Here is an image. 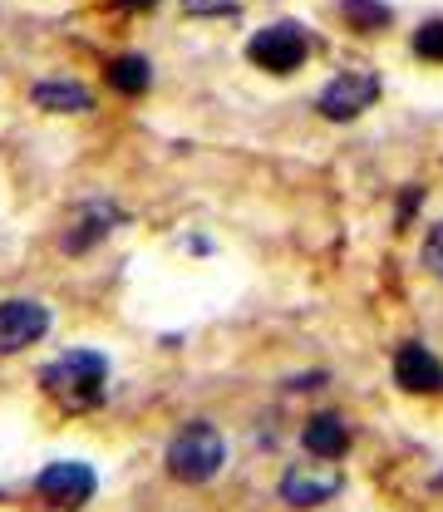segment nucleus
<instances>
[{
    "instance_id": "nucleus-1",
    "label": "nucleus",
    "mask_w": 443,
    "mask_h": 512,
    "mask_svg": "<svg viewBox=\"0 0 443 512\" xmlns=\"http://www.w3.org/2000/svg\"><path fill=\"white\" fill-rule=\"evenodd\" d=\"M40 384H45V394H50L60 409L89 414V409H99L104 394H109V360L94 355V350H69V355L50 360V365L40 370Z\"/></svg>"
},
{
    "instance_id": "nucleus-2",
    "label": "nucleus",
    "mask_w": 443,
    "mask_h": 512,
    "mask_svg": "<svg viewBox=\"0 0 443 512\" xmlns=\"http://www.w3.org/2000/svg\"><path fill=\"white\" fill-rule=\"evenodd\" d=\"M168 473L178 478V483H212L217 473H222V463H227V439L212 429V424H188L183 434H173V444H168Z\"/></svg>"
},
{
    "instance_id": "nucleus-3",
    "label": "nucleus",
    "mask_w": 443,
    "mask_h": 512,
    "mask_svg": "<svg viewBox=\"0 0 443 512\" xmlns=\"http://www.w3.org/2000/svg\"><path fill=\"white\" fill-rule=\"evenodd\" d=\"M345 488V473H340V463L335 458H301V463H291L286 473H281V498L291 503V508H320V503H330L335 493Z\"/></svg>"
},
{
    "instance_id": "nucleus-4",
    "label": "nucleus",
    "mask_w": 443,
    "mask_h": 512,
    "mask_svg": "<svg viewBox=\"0 0 443 512\" xmlns=\"http://www.w3.org/2000/svg\"><path fill=\"white\" fill-rule=\"evenodd\" d=\"M306 55H311V40H306V30L291 25V20L266 25V30H256L252 40H247V60L261 64L266 74H291V69L306 64Z\"/></svg>"
},
{
    "instance_id": "nucleus-5",
    "label": "nucleus",
    "mask_w": 443,
    "mask_h": 512,
    "mask_svg": "<svg viewBox=\"0 0 443 512\" xmlns=\"http://www.w3.org/2000/svg\"><path fill=\"white\" fill-rule=\"evenodd\" d=\"M375 99H380V74H375V69H345V74H335V79L320 89L316 109L325 119L345 124V119H360Z\"/></svg>"
},
{
    "instance_id": "nucleus-6",
    "label": "nucleus",
    "mask_w": 443,
    "mask_h": 512,
    "mask_svg": "<svg viewBox=\"0 0 443 512\" xmlns=\"http://www.w3.org/2000/svg\"><path fill=\"white\" fill-rule=\"evenodd\" d=\"M94 488H99L94 468H89V463H74V458L50 463V468L35 478V493H40L50 508H84V503L94 498Z\"/></svg>"
},
{
    "instance_id": "nucleus-7",
    "label": "nucleus",
    "mask_w": 443,
    "mask_h": 512,
    "mask_svg": "<svg viewBox=\"0 0 443 512\" xmlns=\"http://www.w3.org/2000/svg\"><path fill=\"white\" fill-rule=\"evenodd\" d=\"M50 330V311L40 301H0V355H15L35 340H45Z\"/></svg>"
},
{
    "instance_id": "nucleus-8",
    "label": "nucleus",
    "mask_w": 443,
    "mask_h": 512,
    "mask_svg": "<svg viewBox=\"0 0 443 512\" xmlns=\"http://www.w3.org/2000/svg\"><path fill=\"white\" fill-rule=\"evenodd\" d=\"M394 380H399V389H409V394H439L443 389L439 355H434L429 345H419V340L399 345V355H394Z\"/></svg>"
},
{
    "instance_id": "nucleus-9",
    "label": "nucleus",
    "mask_w": 443,
    "mask_h": 512,
    "mask_svg": "<svg viewBox=\"0 0 443 512\" xmlns=\"http://www.w3.org/2000/svg\"><path fill=\"white\" fill-rule=\"evenodd\" d=\"M301 444L306 453H316V458H345V448H350V424L340 419V414H316L311 424H306V434H301Z\"/></svg>"
},
{
    "instance_id": "nucleus-10",
    "label": "nucleus",
    "mask_w": 443,
    "mask_h": 512,
    "mask_svg": "<svg viewBox=\"0 0 443 512\" xmlns=\"http://www.w3.org/2000/svg\"><path fill=\"white\" fill-rule=\"evenodd\" d=\"M35 104H40L45 114H89V109H94L89 89H84V84H64V79L35 84Z\"/></svg>"
},
{
    "instance_id": "nucleus-11",
    "label": "nucleus",
    "mask_w": 443,
    "mask_h": 512,
    "mask_svg": "<svg viewBox=\"0 0 443 512\" xmlns=\"http://www.w3.org/2000/svg\"><path fill=\"white\" fill-rule=\"evenodd\" d=\"M109 227H114V207H99V202H94V207H84V212H79V227H69V232H64V252H89Z\"/></svg>"
},
{
    "instance_id": "nucleus-12",
    "label": "nucleus",
    "mask_w": 443,
    "mask_h": 512,
    "mask_svg": "<svg viewBox=\"0 0 443 512\" xmlns=\"http://www.w3.org/2000/svg\"><path fill=\"white\" fill-rule=\"evenodd\" d=\"M109 84L119 89V94H143L148 84H153V69L143 55H119V60L109 64Z\"/></svg>"
},
{
    "instance_id": "nucleus-13",
    "label": "nucleus",
    "mask_w": 443,
    "mask_h": 512,
    "mask_svg": "<svg viewBox=\"0 0 443 512\" xmlns=\"http://www.w3.org/2000/svg\"><path fill=\"white\" fill-rule=\"evenodd\" d=\"M340 15L355 30H384L389 25V5L384 0H340Z\"/></svg>"
},
{
    "instance_id": "nucleus-14",
    "label": "nucleus",
    "mask_w": 443,
    "mask_h": 512,
    "mask_svg": "<svg viewBox=\"0 0 443 512\" xmlns=\"http://www.w3.org/2000/svg\"><path fill=\"white\" fill-rule=\"evenodd\" d=\"M414 55L429 60V64H443V20L419 25V35H414Z\"/></svg>"
},
{
    "instance_id": "nucleus-15",
    "label": "nucleus",
    "mask_w": 443,
    "mask_h": 512,
    "mask_svg": "<svg viewBox=\"0 0 443 512\" xmlns=\"http://www.w3.org/2000/svg\"><path fill=\"white\" fill-rule=\"evenodd\" d=\"M424 266H429V271L443 281V222L429 232V242H424Z\"/></svg>"
},
{
    "instance_id": "nucleus-16",
    "label": "nucleus",
    "mask_w": 443,
    "mask_h": 512,
    "mask_svg": "<svg viewBox=\"0 0 443 512\" xmlns=\"http://www.w3.org/2000/svg\"><path fill=\"white\" fill-rule=\"evenodd\" d=\"M242 0H183L188 15H232Z\"/></svg>"
},
{
    "instance_id": "nucleus-17",
    "label": "nucleus",
    "mask_w": 443,
    "mask_h": 512,
    "mask_svg": "<svg viewBox=\"0 0 443 512\" xmlns=\"http://www.w3.org/2000/svg\"><path fill=\"white\" fill-rule=\"evenodd\" d=\"M119 5H128V10H148L153 0H119Z\"/></svg>"
}]
</instances>
